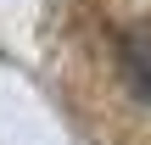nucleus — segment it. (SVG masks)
Instances as JSON below:
<instances>
[{"instance_id": "obj_1", "label": "nucleus", "mask_w": 151, "mask_h": 145, "mask_svg": "<svg viewBox=\"0 0 151 145\" xmlns=\"http://www.w3.org/2000/svg\"><path fill=\"white\" fill-rule=\"evenodd\" d=\"M118 67H123V84L134 89V101L151 106V34L129 28V34L118 39Z\"/></svg>"}]
</instances>
